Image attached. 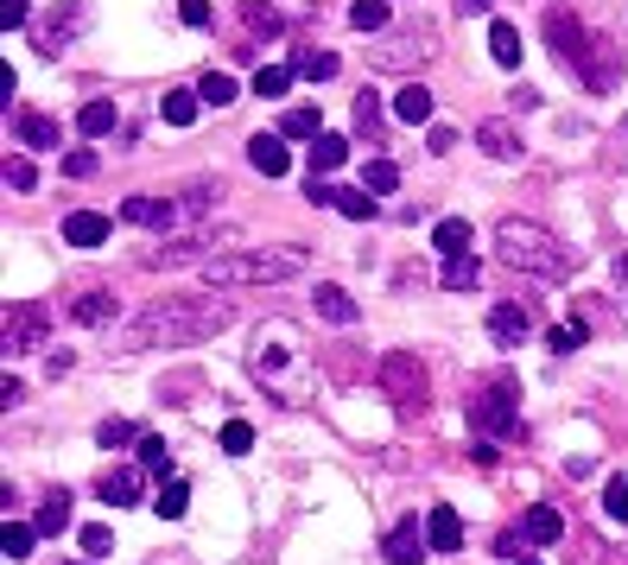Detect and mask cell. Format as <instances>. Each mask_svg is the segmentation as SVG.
<instances>
[{
	"label": "cell",
	"instance_id": "1",
	"mask_svg": "<svg viewBox=\"0 0 628 565\" xmlns=\"http://www.w3.org/2000/svg\"><path fill=\"white\" fill-rule=\"evenodd\" d=\"M235 324V305L210 299V293H159L152 305H140L127 324H114V349L134 356V349H152V343H204Z\"/></svg>",
	"mask_w": 628,
	"mask_h": 565
},
{
	"label": "cell",
	"instance_id": "2",
	"mask_svg": "<svg viewBox=\"0 0 628 565\" xmlns=\"http://www.w3.org/2000/svg\"><path fill=\"white\" fill-rule=\"evenodd\" d=\"M495 255H502V267H515L527 280H571L578 273V255L533 217H502L495 223Z\"/></svg>",
	"mask_w": 628,
	"mask_h": 565
},
{
	"label": "cell",
	"instance_id": "3",
	"mask_svg": "<svg viewBox=\"0 0 628 565\" xmlns=\"http://www.w3.org/2000/svg\"><path fill=\"white\" fill-rule=\"evenodd\" d=\"M305 273V248H242V255H210L204 261V286L210 293H235V286H280Z\"/></svg>",
	"mask_w": 628,
	"mask_h": 565
},
{
	"label": "cell",
	"instance_id": "4",
	"mask_svg": "<svg viewBox=\"0 0 628 565\" xmlns=\"http://www.w3.org/2000/svg\"><path fill=\"white\" fill-rule=\"evenodd\" d=\"M248 369H255V381H267V394L273 401H286V407H298L305 401V349H298L293 324H260V343L248 349Z\"/></svg>",
	"mask_w": 628,
	"mask_h": 565
},
{
	"label": "cell",
	"instance_id": "5",
	"mask_svg": "<svg viewBox=\"0 0 628 565\" xmlns=\"http://www.w3.org/2000/svg\"><path fill=\"white\" fill-rule=\"evenodd\" d=\"M470 432H482V439H515L520 432V381L515 376H489L470 394Z\"/></svg>",
	"mask_w": 628,
	"mask_h": 565
},
{
	"label": "cell",
	"instance_id": "6",
	"mask_svg": "<svg viewBox=\"0 0 628 565\" xmlns=\"http://www.w3.org/2000/svg\"><path fill=\"white\" fill-rule=\"evenodd\" d=\"M432 51H439V33H432L426 20H412V26H387L381 38H369V64H374V71H419Z\"/></svg>",
	"mask_w": 628,
	"mask_h": 565
},
{
	"label": "cell",
	"instance_id": "7",
	"mask_svg": "<svg viewBox=\"0 0 628 565\" xmlns=\"http://www.w3.org/2000/svg\"><path fill=\"white\" fill-rule=\"evenodd\" d=\"M374 388L401 407V414H426V363L412 349H387L374 363Z\"/></svg>",
	"mask_w": 628,
	"mask_h": 565
},
{
	"label": "cell",
	"instance_id": "8",
	"mask_svg": "<svg viewBox=\"0 0 628 565\" xmlns=\"http://www.w3.org/2000/svg\"><path fill=\"white\" fill-rule=\"evenodd\" d=\"M571 71L584 76V89H596V96L616 89V83H623V45L603 38V33H591V38H584V51L571 58Z\"/></svg>",
	"mask_w": 628,
	"mask_h": 565
},
{
	"label": "cell",
	"instance_id": "9",
	"mask_svg": "<svg viewBox=\"0 0 628 565\" xmlns=\"http://www.w3.org/2000/svg\"><path fill=\"white\" fill-rule=\"evenodd\" d=\"M51 343V311L45 305H7V349H45Z\"/></svg>",
	"mask_w": 628,
	"mask_h": 565
},
{
	"label": "cell",
	"instance_id": "10",
	"mask_svg": "<svg viewBox=\"0 0 628 565\" xmlns=\"http://www.w3.org/2000/svg\"><path fill=\"white\" fill-rule=\"evenodd\" d=\"M96 495H102L109 508H134V502L147 495V470H140V464H114V470L96 477Z\"/></svg>",
	"mask_w": 628,
	"mask_h": 565
},
{
	"label": "cell",
	"instance_id": "11",
	"mask_svg": "<svg viewBox=\"0 0 628 565\" xmlns=\"http://www.w3.org/2000/svg\"><path fill=\"white\" fill-rule=\"evenodd\" d=\"M489 337L502 343V349H520V343L533 337V305L520 299H502L495 311H489Z\"/></svg>",
	"mask_w": 628,
	"mask_h": 565
},
{
	"label": "cell",
	"instance_id": "12",
	"mask_svg": "<svg viewBox=\"0 0 628 565\" xmlns=\"http://www.w3.org/2000/svg\"><path fill=\"white\" fill-rule=\"evenodd\" d=\"M71 318H76V324H89V331H102V324H127V318H121V299H114L109 286H83V293L71 299Z\"/></svg>",
	"mask_w": 628,
	"mask_h": 565
},
{
	"label": "cell",
	"instance_id": "13",
	"mask_svg": "<svg viewBox=\"0 0 628 565\" xmlns=\"http://www.w3.org/2000/svg\"><path fill=\"white\" fill-rule=\"evenodd\" d=\"M121 223H140V229H178L185 217H178V197H127L121 204Z\"/></svg>",
	"mask_w": 628,
	"mask_h": 565
},
{
	"label": "cell",
	"instance_id": "14",
	"mask_svg": "<svg viewBox=\"0 0 628 565\" xmlns=\"http://www.w3.org/2000/svg\"><path fill=\"white\" fill-rule=\"evenodd\" d=\"M217 242H229V235H217V229H197V235H185V242H165V248H147L140 261L147 267H178V261H204Z\"/></svg>",
	"mask_w": 628,
	"mask_h": 565
},
{
	"label": "cell",
	"instance_id": "15",
	"mask_svg": "<svg viewBox=\"0 0 628 565\" xmlns=\"http://www.w3.org/2000/svg\"><path fill=\"white\" fill-rule=\"evenodd\" d=\"M540 26H546V45H553L558 58H565V64H571V58H578V51H584V20H578V13H565V7H546V20H540Z\"/></svg>",
	"mask_w": 628,
	"mask_h": 565
},
{
	"label": "cell",
	"instance_id": "16",
	"mask_svg": "<svg viewBox=\"0 0 628 565\" xmlns=\"http://www.w3.org/2000/svg\"><path fill=\"white\" fill-rule=\"evenodd\" d=\"M83 26H89V7H83V0L58 7V13H51V20L38 26V51H64V45H71V38L83 33Z\"/></svg>",
	"mask_w": 628,
	"mask_h": 565
},
{
	"label": "cell",
	"instance_id": "17",
	"mask_svg": "<svg viewBox=\"0 0 628 565\" xmlns=\"http://www.w3.org/2000/svg\"><path fill=\"white\" fill-rule=\"evenodd\" d=\"M477 147L489 152V159H502V165H515L520 152H527V140L515 134V121H502V114H495V121H482V127H477Z\"/></svg>",
	"mask_w": 628,
	"mask_h": 565
},
{
	"label": "cell",
	"instance_id": "18",
	"mask_svg": "<svg viewBox=\"0 0 628 565\" xmlns=\"http://www.w3.org/2000/svg\"><path fill=\"white\" fill-rule=\"evenodd\" d=\"M419 553H432V533L419 528V515H407L387 533V565H419Z\"/></svg>",
	"mask_w": 628,
	"mask_h": 565
},
{
	"label": "cell",
	"instance_id": "19",
	"mask_svg": "<svg viewBox=\"0 0 628 565\" xmlns=\"http://www.w3.org/2000/svg\"><path fill=\"white\" fill-rule=\"evenodd\" d=\"M13 134L26 140L33 152H45V147H64V127L51 121V114H38V109H20L13 114Z\"/></svg>",
	"mask_w": 628,
	"mask_h": 565
},
{
	"label": "cell",
	"instance_id": "20",
	"mask_svg": "<svg viewBox=\"0 0 628 565\" xmlns=\"http://www.w3.org/2000/svg\"><path fill=\"white\" fill-rule=\"evenodd\" d=\"M520 533H527V546H558V540H565V515L546 508V502H533V508L520 515Z\"/></svg>",
	"mask_w": 628,
	"mask_h": 565
},
{
	"label": "cell",
	"instance_id": "21",
	"mask_svg": "<svg viewBox=\"0 0 628 565\" xmlns=\"http://www.w3.org/2000/svg\"><path fill=\"white\" fill-rule=\"evenodd\" d=\"M64 242H71V248H102V242H109V217H102V210H71V217H64Z\"/></svg>",
	"mask_w": 628,
	"mask_h": 565
},
{
	"label": "cell",
	"instance_id": "22",
	"mask_svg": "<svg viewBox=\"0 0 628 565\" xmlns=\"http://www.w3.org/2000/svg\"><path fill=\"white\" fill-rule=\"evenodd\" d=\"M426 533H432V553H457V546H464V515H457L451 502H439V508L426 515Z\"/></svg>",
	"mask_w": 628,
	"mask_h": 565
},
{
	"label": "cell",
	"instance_id": "23",
	"mask_svg": "<svg viewBox=\"0 0 628 565\" xmlns=\"http://www.w3.org/2000/svg\"><path fill=\"white\" fill-rule=\"evenodd\" d=\"M248 165H255V172H267V179H280V172L293 165V152H286V140H280V134H255V140H248Z\"/></svg>",
	"mask_w": 628,
	"mask_h": 565
},
{
	"label": "cell",
	"instance_id": "24",
	"mask_svg": "<svg viewBox=\"0 0 628 565\" xmlns=\"http://www.w3.org/2000/svg\"><path fill=\"white\" fill-rule=\"evenodd\" d=\"M311 305H318V318H324V324H356V318H362V305L349 299L343 286H318Z\"/></svg>",
	"mask_w": 628,
	"mask_h": 565
},
{
	"label": "cell",
	"instance_id": "25",
	"mask_svg": "<svg viewBox=\"0 0 628 565\" xmlns=\"http://www.w3.org/2000/svg\"><path fill=\"white\" fill-rule=\"evenodd\" d=\"M343 71V58L336 51H318V45H298L293 51V76H311V83H331Z\"/></svg>",
	"mask_w": 628,
	"mask_h": 565
},
{
	"label": "cell",
	"instance_id": "26",
	"mask_svg": "<svg viewBox=\"0 0 628 565\" xmlns=\"http://www.w3.org/2000/svg\"><path fill=\"white\" fill-rule=\"evenodd\" d=\"M470 242H477V235H470L464 217H444V223L432 229V248H439L444 261H464V255H470Z\"/></svg>",
	"mask_w": 628,
	"mask_h": 565
},
{
	"label": "cell",
	"instance_id": "27",
	"mask_svg": "<svg viewBox=\"0 0 628 565\" xmlns=\"http://www.w3.org/2000/svg\"><path fill=\"white\" fill-rule=\"evenodd\" d=\"M394 114H401L407 127H426V121H432V89H426V83H407V89H394Z\"/></svg>",
	"mask_w": 628,
	"mask_h": 565
},
{
	"label": "cell",
	"instance_id": "28",
	"mask_svg": "<svg viewBox=\"0 0 628 565\" xmlns=\"http://www.w3.org/2000/svg\"><path fill=\"white\" fill-rule=\"evenodd\" d=\"M242 26H248L255 38H280V33H286V13L267 7V0H242Z\"/></svg>",
	"mask_w": 628,
	"mask_h": 565
},
{
	"label": "cell",
	"instance_id": "29",
	"mask_svg": "<svg viewBox=\"0 0 628 565\" xmlns=\"http://www.w3.org/2000/svg\"><path fill=\"white\" fill-rule=\"evenodd\" d=\"M331 210H336V217H349V223H369L374 210H381V197H374V191H343V185H331Z\"/></svg>",
	"mask_w": 628,
	"mask_h": 565
},
{
	"label": "cell",
	"instance_id": "30",
	"mask_svg": "<svg viewBox=\"0 0 628 565\" xmlns=\"http://www.w3.org/2000/svg\"><path fill=\"white\" fill-rule=\"evenodd\" d=\"M38 540H45V533H38L33 521H13V515H7V528H0V553H7V560H33Z\"/></svg>",
	"mask_w": 628,
	"mask_h": 565
},
{
	"label": "cell",
	"instance_id": "31",
	"mask_svg": "<svg viewBox=\"0 0 628 565\" xmlns=\"http://www.w3.org/2000/svg\"><path fill=\"white\" fill-rule=\"evenodd\" d=\"M33 528L45 533V540L71 528V495H64V490H51V495H45V502H38V515H33Z\"/></svg>",
	"mask_w": 628,
	"mask_h": 565
},
{
	"label": "cell",
	"instance_id": "32",
	"mask_svg": "<svg viewBox=\"0 0 628 565\" xmlns=\"http://www.w3.org/2000/svg\"><path fill=\"white\" fill-rule=\"evenodd\" d=\"M489 58H495L502 71H515V64H520V26L495 20V26H489Z\"/></svg>",
	"mask_w": 628,
	"mask_h": 565
},
{
	"label": "cell",
	"instance_id": "33",
	"mask_svg": "<svg viewBox=\"0 0 628 565\" xmlns=\"http://www.w3.org/2000/svg\"><path fill=\"white\" fill-rule=\"evenodd\" d=\"M280 140H324V121H318V109H286V121H280Z\"/></svg>",
	"mask_w": 628,
	"mask_h": 565
},
{
	"label": "cell",
	"instance_id": "34",
	"mask_svg": "<svg viewBox=\"0 0 628 565\" xmlns=\"http://www.w3.org/2000/svg\"><path fill=\"white\" fill-rule=\"evenodd\" d=\"M114 121H121V114H114V102H83V109H76V134L102 140V134H114Z\"/></svg>",
	"mask_w": 628,
	"mask_h": 565
},
{
	"label": "cell",
	"instance_id": "35",
	"mask_svg": "<svg viewBox=\"0 0 628 565\" xmlns=\"http://www.w3.org/2000/svg\"><path fill=\"white\" fill-rule=\"evenodd\" d=\"M349 26H356V33H387V26H394V13H387V0H356V7H349Z\"/></svg>",
	"mask_w": 628,
	"mask_h": 565
},
{
	"label": "cell",
	"instance_id": "36",
	"mask_svg": "<svg viewBox=\"0 0 628 565\" xmlns=\"http://www.w3.org/2000/svg\"><path fill=\"white\" fill-rule=\"evenodd\" d=\"M159 114H165L172 127H190V121L204 114V96H197V89H172V96L159 102Z\"/></svg>",
	"mask_w": 628,
	"mask_h": 565
},
{
	"label": "cell",
	"instance_id": "37",
	"mask_svg": "<svg viewBox=\"0 0 628 565\" xmlns=\"http://www.w3.org/2000/svg\"><path fill=\"white\" fill-rule=\"evenodd\" d=\"M477 280H482L477 255H464V261H444V273H439L444 293H477Z\"/></svg>",
	"mask_w": 628,
	"mask_h": 565
},
{
	"label": "cell",
	"instance_id": "38",
	"mask_svg": "<svg viewBox=\"0 0 628 565\" xmlns=\"http://www.w3.org/2000/svg\"><path fill=\"white\" fill-rule=\"evenodd\" d=\"M248 89H255V96H267V102H280V96L293 89V64H260Z\"/></svg>",
	"mask_w": 628,
	"mask_h": 565
},
{
	"label": "cell",
	"instance_id": "39",
	"mask_svg": "<svg viewBox=\"0 0 628 565\" xmlns=\"http://www.w3.org/2000/svg\"><path fill=\"white\" fill-rule=\"evenodd\" d=\"M152 508H159L165 521H178V515H185V508H190V483H185V477H172V483H159V490H152Z\"/></svg>",
	"mask_w": 628,
	"mask_h": 565
},
{
	"label": "cell",
	"instance_id": "40",
	"mask_svg": "<svg viewBox=\"0 0 628 565\" xmlns=\"http://www.w3.org/2000/svg\"><path fill=\"white\" fill-rule=\"evenodd\" d=\"M343 159H349V140H343V134H324V140L311 147V179H324V172H336Z\"/></svg>",
	"mask_w": 628,
	"mask_h": 565
},
{
	"label": "cell",
	"instance_id": "41",
	"mask_svg": "<svg viewBox=\"0 0 628 565\" xmlns=\"http://www.w3.org/2000/svg\"><path fill=\"white\" fill-rule=\"evenodd\" d=\"M197 96H204L210 109H229V102L242 96V83H235V76H229V71H210V76H204V83H197Z\"/></svg>",
	"mask_w": 628,
	"mask_h": 565
},
{
	"label": "cell",
	"instance_id": "42",
	"mask_svg": "<svg viewBox=\"0 0 628 565\" xmlns=\"http://www.w3.org/2000/svg\"><path fill=\"white\" fill-rule=\"evenodd\" d=\"M584 343H591V324H584V318H571V324L546 331V349H553V356H571V349H584Z\"/></svg>",
	"mask_w": 628,
	"mask_h": 565
},
{
	"label": "cell",
	"instance_id": "43",
	"mask_svg": "<svg viewBox=\"0 0 628 565\" xmlns=\"http://www.w3.org/2000/svg\"><path fill=\"white\" fill-rule=\"evenodd\" d=\"M140 470H152L159 483H172V452H165V439H159V432L140 439Z\"/></svg>",
	"mask_w": 628,
	"mask_h": 565
},
{
	"label": "cell",
	"instance_id": "44",
	"mask_svg": "<svg viewBox=\"0 0 628 565\" xmlns=\"http://www.w3.org/2000/svg\"><path fill=\"white\" fill-rule=\"evenodd\" d=\"M134 439H147V432H140V426H134V419H102V426H96V445H134Z\"/></svg>",
	"mask_w": 628,
	"mask_h": 565
},
{
	"label": "cell",
	"instance_id": "45",
	"mask_svg": "<svg viewBox=\"0 0 628 565\" xmlns=\"http://www.w3.org/2000/svg\"><path fill=\"white\" fill-rule=\"evenodd\" d=\"M356 134L381 140V96H374V89H362V96H356Z\"/></svg>",
	"mask_w": 628,
	"mask_h": 565
},
{
	"label": "cell",
	"instance_id": "46",
	"mask_svg": "<svg viewBox=\"0 0 628 565\" xmlns=\"http://www.w3.org/2000/svg\"><path fill=\"white\" fill-rule=\"evenodd\" d=\"M222 452L248 457V452H255V426H248V419H229V426H222Z\"/></svg>",
	"mask_w": 628,
	"mask_h": 565
},
{
	"label": "cell",
	"instance_id": "47",
	"mask_svg": "<svg viewBox=\"0 0 628 565\" xmlns=\"http://www.w3.org/2000/svg\"><path fill=\"white\" fill-rule=\"evenodd\" d=\"M362 191H374V197H381V191H401V165H394V159H369Z\"/></svg>",
	"mask_w": 628,
	"mask_h": 565
},
{
	"label": "cell",
	"instance_id": "48",
	"mask_svg": "<svg viewBox=\"0 0 628 565\" xmlns=\"http://www.w3.org/2000/svg\"><path fill=\"white\" fill-rule=\"evenodd\" d=\"M0 179H7V191H33L38 185L33 159H7V172H0Z\"/></svg>",
	"mask_w": 628,
	"mask_h": 565
},
{
	"label": "cell",
	"instance_id": "49",
	"mask_svg": "<svg viewBox=\"0 0 628 565\" xmlns=\"http://www.w3.org/2000/svg\"><path fill=\"white\" fill-rule=\"evenodd\" d=\"M603 515H609V521H628V483H623V477L603 490Z\"/></svg>",
	"mask_w": 628,
	"mask_h": 565
},
{
	"label": "cell",
	"instance_id": "50",
	"mask_svg": "<svg viewBox=\"0 0 628 565\" xmlns=\"http://www.w3.org/2000/svg\"><path fill=\"white\" fill-rule=\"evenodd\" d=\"M64 179H96V152H89V147L64 152Z\"/></svg>",
	"mask_w": 628,
	"mask_h": 565
},
{
	"label": "cell",
	"instance_id": "51",
	"mask_svg": "<svg viewBox=\"0 0 628 565\" xmlns=\"http://www.w3.org/2000/svg\"><path fill=\"white\" fill-rule=\"evenodd\" d=\"M83 553H89V560H109V553H114V533L109 528H83Z\"/></svg>",
	"mask_w": 628,
	"mask_h": 565
},
{
	"label": "cell",
	"instance_id": "52",
	"mask_svg": "<svg viewBox=\"0 0 628 565\" xmlns=\"http://www.w3.org/2000/svg\"><path fill=\"white\" fill-rule=\"evenodd\" d=\"M26 13H33V0H0V26H7V33L26 26Z\"/></svg>",
	"mask_w": 628,
	"mask_h": 565
},
{
	"label": "cell",
	"instance_id": "53",
	"mask_svg": "<svg viewBox=\"0 0 628 565\" xmlns=\"http://www.w3.org/2000/svg\"><path fill=\"white\" fill-rule=\"evenodd\" d=\"M426 147H432V152H451V147H457V127L432 121V127H426Z\"/></svg>",
	"mask_w": 628,
	"mask_h": 565
},
{
	"label": "cell",
	"instance_id": "54",
	"mask_svg": "<svg viewBox=\"0 0 628 565\" xmlns=\"http://www.w3.org/2000/svg\"><path fill=\"white\" fill-rule=\"evenodd\" d=\"M178 20L185 26H210V0H178Z\"/></svg>",
	"mask_w": 628,
	"mask_h": 565
},
{
	"label": "cell",
	"instance_id": "55",
	"mask_svg": "<svg viewBox=\"0 0 628 565\" xmlns=\"http://www.w3.org/2000/svg\"><path fill=\"white\" fill-rule=\"evenodd\" d=\"M520 546H527V533H520V528H508L502 540H495V553H502V560H520Z\"/></svg>",
	"mask_w": 628,
	"mask_h": 565
},
{
	"label": "cell",
	"instance_id": "56",
	"mask_svg": "<svg viewBox=\"0 0 628 565\" xmlns=\"http://www.w3.org/2000/svg\"><path fill=\"white\" fill-rule=\"evenodd\" d=\"M20 401H26V381H0V407H7V414H13V407H20Z\"/></svg>",
	"mask_w": 628,
	"mask_h": 565
},
{
	"label": "cell",
	"instance_id": "57",
	"mask_svg": "<svg viewBox=\"0 0 628 565\" xmlns=\"http://www.w3.org/2000/svg\"><path fill=\"white\" fill-rule=\"evenodd\" d=\"M616 293H628V248L616 255Z\"/></svg>",
	"mask_w": 628,
	"mask_h": 565
},
{
	"label": "cell",
	"instance_id": "58",
	"mask_svg": "<svg viewBox=\"0 0 628 565\" xmlns=\"http://www.w3.org/2000/svg\"><path fill=\"white\" fill-rule=\"evenodd\" d=\"M457 7H464V13H482V7H495V0H457Z\"/></svg>",
	"mask_w": 628,
	"mask_h": 565
},
{
	"label": "cell",
	"instance_id": "59",
	"mask_svg": "<svg viewBox=\"0 0 628 565\" xmlns=\"http://www.w3.org/2000/svg\"><path fill=\"white\" fill-rule=\"evenodd\" d=\"M603 565H628V560H623V553H609V560H603Z\"/></svg>",
	"mask_w": 628,
	"mask_h": 565
},
{
	"label": "cell",
	"instance_id": "60",
	"mask_svg": "<svg viewBox=\"0 0 628 565\" xmlns=\"http://www.w3.org/2000/svg\"><path fill=\"white\" fill-rule=\"evenodd\" d=\"M58 565H83V560H58Z\"/></svg>",
	"mask_w": 628,
	"mask_h": 565
}]
</instances>
